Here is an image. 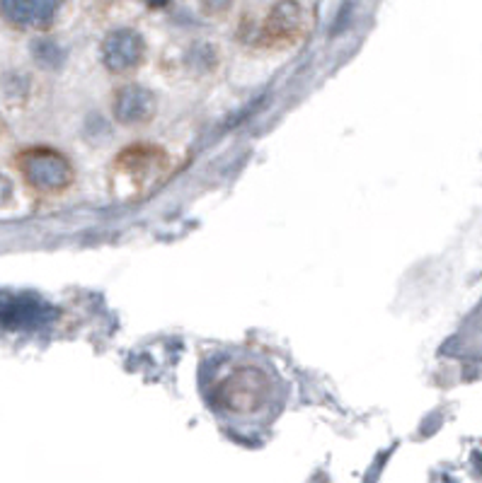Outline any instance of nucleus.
<instances>
[{"label":"nucleus","instance_id":"nucleus-6","mask_svg":"<svg viewBox=\"0 0 482 483\" xmlns=\"http://www.w3.org/2000/svg\"><path fill=\"white\" fill-rule=\"evenodd\" d=\"M156 114V97L141 85H127L114 97V119L127 126H138L153 119Z\"/></svg>","mask_w":482,"mask_h":483},{"label":"nucleus","instance_id":"nucleus-5","mask_svg":"<svg viewBox=\"0 0 482 483\" xmlns=\"http://www.w3.org/2000/svg\"><path fill=\"white\" fill-rule=\"evenodd\" d=\"M64 0H0V13L10 25L22 29L49 27Z\"/></svg>","mask_w":482,"mask_h":483},{"label":"nucleus","instance_id":"nucleus-8","mask_svg":"<svg viewBox=\"0 0 482 483\" xmlns=\"http://www.w3.org/2000/svg\"><path fill=\"white\" fill-rule=\"evenodd\" d=\"M231 3H233V0H201V7H204L206 13L216 15V13H223V10H228V7H231Z\"/></svg>","mask_w":482,"mask_h":483},{"label":"nucleus","instance_id":"nucleus-3","mask_svg":"<svg viewBox=\"0 0 482 483\" xmlns=\"http://www.w3.org/2000/svg\"><path fill=\"white\" fill-rule=\"evenodd\" d=\"M143 39L134 29H114L102 42V61L112 73H127L143 58Z\"/></svg>","mask_w":482,"mask_h":483},{"label":"nucleus","instance_id":"nucleus-4","mask_svg":"<svg viewBox=\"0 0 482 483\" xmlns=\"http://www.w3.org/2000/svg\"><path fill=\"white\" fill-rule=\"evenodd\" d=\"M264 377L257 370H241L235 372L233 377H228L223 382V404H226L231 411H238V414H245V411H255L264 399Z\"/></svg>","mask_w":482,"mask_h":483},{"label":"nucleus","instance_id":"nucleus-1","mask_svg":"<svg viewBox=\"0 0 482 483\" xmlns=\"http://www.w3.org/2000/svg\"><path fill=\"white\" fill-rule=\"evenodd\" d=\"M20 172L35 189L61 191L73 179V169L64 155L49 147H35L20 157Z\"/></svg>","mask_w":482,"mask_h":483},{"label":"nucleus","instance_id":"nucleus-2","mask_svg":"<svg viewBox=\"0 0 482 483\" xmlns=\"http://www.w3.org/2000/svg\"><path fill=\"white\" fill-rule=\"evenodd\" d=\"M54 307L35 295H3L0 297V327L13 331H35L54 322Z\"/></svg>","mask_w":482,"mask_h":483},{"label":"nucleus","instance_id":"nucleus-9","mask_svg":"<svg viewBox=\"0 0 482 483\" xmlns=\"http://www.w3.org/2000/svg\"><path fill=\"white\" fill-rule=\"evenodd\" d=\"M13 196V184L7 182L5 176H0V206H5Z\"/></svg>","mask_w":482,"mask_h":483},{"label":"nucleus","instance_id":"nucleus-10","mask_svg":"<svg viewBox=\"0 0 482 483\" xmlns=\"http://www.w3.org/2000/svg\"><path fill=\"white\" fill-rule=\"evenodd\" d=\"M146 3H150V5L160 7V5H165V3H170V0H146Z\"/></svg>","mask_w":482,"mask_h":483},{"label":"nucleus","instance_id":"nucleus-7","mask_svg":"<svg viewBox=\"0 0 482 483\" xmlns=\"http://www.w3.org/2000/svg\"><path fill=\"white\" fill-rule=\"evenodd\" d=\"M303 27V7L296 0H279L267 17V35L272 39H293Z\"/></svg>","mask_w":482,"mask_h":483}]
</instances>
